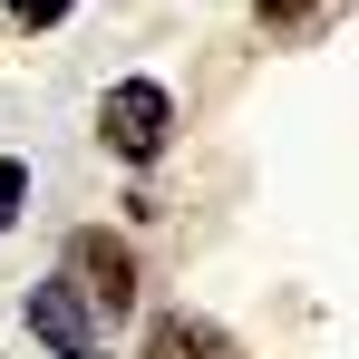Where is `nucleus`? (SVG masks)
<instances>
[{
	"label": "nucleus",
	"mask_w": 359,
	"mask_h": 359,
	"mask_svg": "<svg viewBox=\"0 0 359 359\" xmlns=\"http://www.w3.org/2000/svg\"><path fill=\"white\" fill-rule=\"evenodd\" d=\"M97 126H107V146H117L126 165H156L165 136H175V97H165L156 78H117L107 107H97Z\"/></svg>",
	"instance_id": "nucleus-1"
},
{
	"label": "nucleus",
	"mask_w": 359,
	"mask_h": 359,
	"mask_svg": "<svg viewBox=\"0 0 359 359\" xmlns=\"http://www.w3.org/2000/svg\"><path fill=\"white\" fill-rule=\"evenodd\" d=\"M68 282L97 301V320H126L136 311V252L117 233H68Z\"/></svg>",
	"instance_id": "nucleus-2"
},
{
	"label": "nucleus",
	"mask_w": 359,
	"mask_h": 359,
	"mask_svg": "<svg viewBox=\"0 0 359 359\" xmlns=\"http://www.w3.org/2000/svg\"><path fill=\"white\" fill-rule=\"evenodd\" d=\"M88 311H97V301L78 292V282H29V330H39L59 359H97L107 350V330H97Z\"/></svg>",
	"instance_id": "nucleus-3"
},
{
	"label": "nucleus",
	"mask_w": 359,
	"mask_h": 359,
	"mask_svg": "<svg viewBox=\"0 0 359 359\" xmlns=\"http://www.w3.org/2000/svg\"><path fill=\"white\" fill-rule=\"evenodd\" d=\"M146 359H233V340H224L214 320H194V311H165V320L146 330Z\"/></svg>",
	"instance_id": "nucleus-4"
},
{
	"label": "nucleus",
	"mask_w": 359,
	"mask_h": 359,
	"mask_svg": "<svg viewBox=\"0 0 359 359\" xmlns=\"http://www.w3.org/2000/svg\"><path fill=\"white\" fill-rule=\"evenodd\" d=\"M20 194H29V165H20V156H0V233L20 224Z\"/></svg>",
	"instance_id": "nucleus-5"
},
{
	"label": "nucleus",
	"mask_w": 359,
	"mask_h": 359,
	"mask_svg": "<svg viewBox=\"0 0 359 359\" xmlns=\"http://www.w3.org/2000/svg\"><path fill=\"white\" fill-rule=\"evenodd\" d=\"M49 20H68V0H10V29H49Z\"/></svg>",
	"instance_id": "nucleus-6"
},
{
	"label": "nucleus",
	"mask_w": 359,
	"mask_h": 359,
	"mask_svg": "<svg viewBox=\"0 0 359 359\" xmlns=\"http://www.w3.org/2000/svg\"><path fill=\"white\" fill-rule=\"evenodd\" d=\"M252 10H262V20H282V29H292V20H311V10H320V0H252Z\"/></svg>",
	"instance_id": "nucleus-7"
}]
</instances>
